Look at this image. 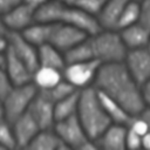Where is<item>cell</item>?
<instances>
[{"mask_svg":"<svg viewBox=\"0 0 150 150\" xmlns=\"http://www.w3.org/2000/svg\"><path fill=\"white\" fill-rule=\"evenodd\" d=\"M146 48L149 49V52H150V38H149V41H148V45H146Z\"/></svg>","mask_w":150,"mask_h":150,"instance_id":"41","label":"cell"},{"mask_svg":"<svg viewBox=\"0 0 150 150\" xmlns=\"http://www.w3.org/2000/svg\"><path fill=\"white\" fill-rule=\"evenodd\" d=\"M49 32H50V23L34 21L32 25H29L20 33L23 35L26 40H28L35 47H39L48 42Z\"/></svg>","mask_w":150,"mask_h":150,"instance_id":"22","label":"cell"},{"mask_svg":"<svg viewBox=\"0 0 150 150\" xmlns=\"http://www.w3.org/2000/svg\"><path fill=\"white\" fill-rule=\"evenodd\" d=\"M105 1L107 0H75L73 5L83 9L84 12L96 16L100 13V11L102 9Z\"/></svg>","mask_w":150,"mask_h":150,"instance_id":"27","label":"cell"},{"mask_svg":"<svg viewBox=\"0 0 150 150\" xmlns=\"http://www.w3.org/2000/svg\"><path fill=\"white\" fill-rule=\"evenodd\" d=\"M123 62L139 86L150 79V52L146 47L129 49Z\"/></svg>","mask_w":150,"mask_h":150,"instance_id":"9","label":"cell"},{"mask_svg":"<svg viewBox=\"0 0 150 150\" xmlns=\"http://www.w3.org/2000/svg\"><path fill=\"white\" fill-rule=\"evenodd\" d=\"M4 68L14 86L28 83L32 81L33 71L27 67V64L20 57H18L14 54V52L9 47L5 52Z\"/></svg>","mask_w":150,"mask_h":150,"instance_id":"14","label":"cell"},{"mask_svg":"<svg viewBox=\"0 0 150 150\" xmlns=\"http://www.w3.org/2000/svg\"><path fill=\"white\" fill-rule=\"evenodd\" d=\"M4 62H5V54L0 53V67H4Z\"/></svg>","mask_w":150,"mask_h":150,"instance_id":"40","label":"cell"},{"mask_svg":"<svg viewBox=\"0 0 150 150\" xmlns=\"http://www.w3.org/2000/svg\"><path fill=\"white\" fill-rule=\"evenodd\" d=\"M20 2L21 0H0V15H4Z\"/></svg>","mask_w":150,"mask_h":150,"instance_id":"31","label":"cell"},{"mask_svg":"<svg viewBox=\"0 0 150 150\" xmlns=\"http://www.w3.org/2000/svg\"><path fill=\"white\" fill-rule=\"evenodd\" d=\"M129 0H107L100 13L96 15L101 29H115L120 15Z\"/></svg>","mask_w":150,"mask_h":150,"instance_id":"17","label":"cell"},{"mask_svg":"<svg viewBox=\"0 0 150 150\" xmlns=\"http://www.w3.org/2000/svg\"><path fill=\"white\" fill-rule=\"evenodd\" d=\"M87 39L94 60H97L101 63L124 61L128 49L124 46L118 30L101 29L95 34L88 35Z\"/></svg>","mask_w":150,"mask_h":150,"instance_id":"4","label":"cell"},{"mask_svg":"<svg viewBox=\"0 0 150 150\" xmlns=\"http://www.w3.org/2000/svg\"><path fill=\"white\" fill-rule=\"evenodd\" d=\"M35 21L46 23H67L83 30L88 35L101 30L96 16L74 5H67L55 0H47L35 11Z\"/></svg>","mask_w":150,"mask_h":150,"instance_id":"2","label":"cell"},{"mask_svg":"<svg viewBox=\"0 0 150 150\" xmlns=\"http://www.w3.org/2000/svg\"><path fill=\"white\" fill-rule=\"evenodd\" d=\"M139 148H142V136L127 127L125 149H139Z\"/></svg>","mask_w":150,"mask_h":150,"instance_id":"29","label":"cell"},{"mask_svg":"<svg viewBox=\"0 0 150 150\" xmlns=\"http://www.w3.org/2000/svg\"><path fill=\"white\" fill-rule=\"evenodd\" d=\"M142 148L150 150V131H148L142 136Z\"/></svg>","mask_w":150,"mask_h":150,"instance_id":"36","label":"cell"},{"mask_svg":"<svg viewBox=\"0 0 150 150\" xmlns=\"http://www.w3.org/2000/svg\"><path fill=\"white\" fill-rule=\"evenodd\" d=\"M54 131L68 149H80L89 139L76 114L67 118L56 121L53 125ZM91 139V138H90Z\"/></svg>","mask_w":150,"mask_h":150,"instance_id":"7","label":"cell"},{"mask_svg":"<svg viewBox=\"0 0 150 150\" xmlns=\"http://www.w3.org/2000/svg\"><path fill=\"white\" fill-rule=\"evenodd\" d=\"M36 94L38 89L32 81L28 83L13 86L9 93L2 98L5 120L11 123L16 117L26 112Z\"/></svg>","mask_w":150,"mask_h":150,"instance_id":"5","label":"cell"},{"mask_svg":"<svg viewBox=\"0 0 150 150\" xmlns=\"http://www.w3.org/2000/svg\"><path fill=\"white\" fill-rule=\"evenodd\" d=\"M139 87H141V94H142L144 104L150 107V79L146 80L144 83H142Z\"/></svg>","mask_w":150,"mask_h":150,"instance_id":"32","label":"cell"},{"mask_svg":"<svg viewBox=\"0 0 150 150\" xmlns=\"http://www.w3.org/2000/svg\"><path fill=\"white\" fill-rule=\"evenodd\" d=\"M6 33H8V30H7V28H6V26L2 21V18L0 15V34H6Z\"/></svg>","mask_w":150,"mask_h":150,"instance_id":"37","label":"cell"},{"mask_svg":"<svg viewBox=\"0 0 150 150\" xmlns=\"http://www.w3.org/2000/svg\"><path fill=\"white\" fill-rule=\"evenodd\" d=\"M76 116L87 136L91 139H96L111 124V121L105 114L100 102L97 90L94 86L80 90Z\"/></svg>","mask_w":150,"mask_h":150,"instance_id":"3","label":"cell"},{"mask_svg":"<svg viewBox=\"0 0 150 150\" xmlns=\"http://www.w3.org/2000/svg\"><path fill=\"white\" fill-rule=\"evenodd\" d=\"M138 20H139V2L135 0H129L120 15L116 30H120L124 27L134 25L138 22Z\"/></svg>","mask_w":150,"mask_h":150,"instance_id":"24","label":"cell"},{"mask_svg":"<svg viewBox=\"0 0 150 150\" xmlns=\"http://www.w3.org/2000/svg\"><path fill=\"white\" fill-rule=\"evenodd\" d=\"M14 84L12 83L9 76L7 75L4 67H0V98L2 100L12 89Z\"/></svg>","mask_w":150,"mask_h":150,"instance_id":"30","label":"cell"},{"mask_svg":"<svg viewBox=\"0 0 150 150\" xmlns=\"http://www.w3.org/2000/svg\"><path fill=\"white\" fill-rule=\"evenodd\" d=\"M88 36L83 30L61 22L50 23V32L48 38V43L56 47L62 53H66Z\"/></svg>","mask_w":150,"mask_h":150,"instance_id":"8","label":"cell"},{"mask_svg":"<svg viewBox=\"0 0 150 150\" xmlns=\"http://www.w3.org/2000/svg\"><path fill=\"white\" fill-rule=\"evenodd\" d=\"M97 94H98L100 102H101L105 114L110 118L111 123H117V124L127 125L129 123L130 118H131V115L118 102H116L115 100H112L108 95H105V94H103V93H101L98 90H97Z\"/></svg>","mask_w":150,"mask_h":150,"instance_id":"20","label":"cell"},{"mask_svg":"<svg viewBox=\"0 0 150 150\" xmlns=\"http://www.w3.org/2000/svg\"><path fill=\"white\" fill-rule=\"evenodd\" d=\"M55 1H60V2H63V4H67V5H73L75 0H55Z\"/></svg>","mask_w":150,"mask_h":150,"instance_id":"39","label":"cell"},{"mask_svg":"<svg viewBox=\"0 0 150 150\" xmlns=\"http://www.w3.org/2000/svg\"><path fill=\"white\" fill-rule=\"evenodd\" d=\"M5 118V111H4V103H2V100L0 98V120Z\"/></svg>","mask_w":150,"mask_h":150,"instance_id":"38","label":"cell"},{"mask_svg":"<svg viewBox=\"0 0 150 150\" xmlns=\"http://www.w3.org/2000/svg\"><path fill=\"white\" fill-rule=\"evenodd\" d=\"M16 148L12 124L2 118L0 120V150H6V149H14Z\"/></svg>","mask_w":150,"mask_h":150,"instance_id":"26","label":"cell"},{"mask_svg":"<svg viewBox=\"0 0 150 150\" xmlns=\"http://www.w3.org/2000/svg\"><path fill=\"white\" fill-rule=\"evenodd\" d=\"M139 20L144 27L150 29V0H139Z\"/></svg>","mask_w":150,"mask_h":150,"instance_id":"28","label":"cell"},{"mask_svg":"<svg viewBox=\"0 0 150 150\" xmlns=\"http://www.w3.org/2000/svg\"><path fill=\"white\" fill-rule=\"evenodd\" d=\"M2 21L8 32H22L35 21V11L23 2L1 15Z\"/></svg>","mask_w":150,"mask_h":150,"instance_id":"13","label":"cell"},{"mask_svg":"<svg viewBox=\"0 0 150 150\" xmlns=\"http://www.w3.org/2000/svg\"><path fill=\"white\" fill-rule=\"evenodd\" d=\"M8 47L32 71L38 68V47L26 40L20 32H8Z\"/></svg>","mask_w":150,"mask_h":150,"instance_id":"10","label":"cell"},{"mask_svg":"<svg viewBox=\"0 0 150 150\" xmlns=\"http://www.w3.org/2000/svg\"><path fill=\"white\" fill-rule=\"evenodd\" d=\"M100 66L101 62L97 60L68 62L62 69V77L75 89L81 90L94 83Z\"/></svg>","mask_w":150,"mask_h":150,"instance_id":"6","label":"cell"},{"mask_svg":"<svg viewBox=\"0 0 150 150\" xmlns=\"http://www.w3.org/2000/svg\"><path fill=\"white\" fill-rule=\"evenodd\" d=\"M38 62L39 66L52 67L60 70H62L66 64L63 53L48 42L38 47Z\"/></svg>","mask_w":150,"mask_h":150,"instance_id":"21","label":"cell"},{"mask_svg":"<svg viewBox=\"0 0 150 150\" xmlns=\"http://www.w3.org/2000/svg\"><path fill=\"white\" fill-rule=\"evenodd\" d=\"M62 79V70L45 66H38V68L32 74V82L38 90L49 89Z\"/></svg>","mask_w":150,"mask_h":150,"instance_id":"19","label":"cell"},{"mask_svg":"<svg viewBox=\"0 0 150 150\" xmlns=\"http://www.w3.org/2000/svg\"><path fill=\"white\" fill-rule=\"evenodd\" d=\"M33 150H66L68 146L60 139L53 128L41 129L27 146Z\"/></svg>","mask_w":150,"mask_h":150,"instance_id":"18","label":"cell"},{"mask_svg":"<svg viewBox=\"0 0 150 150\" xmlns=\"http://www.w3.org/2000/svg\"><path fill=\"white\" fill-rule=\"evenodd\" d=\"M16 148H27L34 136L41 130L32 115L26 111L11 122Z\"/></svg>","mask_w":150,"mask_h":150,"instance_id":"12","label":"cell"},{"mask_svg":"<svg viewBox=\"0 0 150 150\" xmlns=\"http://www.w3.org/2000/svg\"><path fill=\"white\" fill-rule=\"evenodd\" d=\"M79 94H80V90H75L70 95H68L54 103L55 122L76 114L77 103H79Z\"/></svg>","mask_w":150,"mask_h":150,"instance_id":"23","label":"cell"},{"mask_svg":"<svg viewBox=\"0 0 150 150\" xmlns=\"http://www.w3.org/2000/svg\"><path fill=\"white\" fill-rule=\"evenodd\" d=\"M47 0H21V2H23L25 5H27L28 7L33 8L34 11H36L40 6H42Z\"/></svg>","mask_w":150,"mask_h":150,"instance_id":"34","label":"cell"},{"mask_svg":"<svg viewBox=\"0 0 150 150\" xmlns=\"http://www.w3.org/2000/svg\"><path fill=\"white\" fill-rule=\"evenodd\" d=\"M118 33L128 50L146 47L150 38V29H148L139 22L124 27L120 29Z\"/></svg>","mask_w":150,"mask_h":150,"instance_id":"16","label":"cell"},{"mask_svg":"<svg viewBox=\"0 0 150 150\" xmlns=\"http://www.w3.org/2000/svg\"><path fill=\"white\" fill-rule=\"evenodd\" d=\"M93 84L98 91L118 102L131 116L137 115L145 107L141 87L123 61L101 63Z\"/></svg>","mask_w":150,"mask_h":150,"instance_id":"1","label":"cell"},{"mask_svg":"<svg viewBox=\"0 0 150 150\" xmlns=\"http://www.w3.org/2000/svg\"><path fill=\"white\" fill-rule=\"evenodd\" d=\"M135 1H139V0H135Z\"/></svg>","mask_w":150,"mask_h":150,"instance_id":"42","label":"cell"},{"mask_svg":"<svg viewBox=\"0 0 150 150\" xmlns=\"http://www.w3.org/2000/svg\"><path fill=\"white\" fill-rule=\"evenodd\" d=\"M75 90H77V89H75L70 83H68L66 80L62 79L60 82H57L55 86L50 87L49 89H46V90H38V91H40V93L43 94L47 98H49L53 103H55V102H57L59 100H61V98H63V97L70 95V94L74 93Z\"/></svg>","mask_w":150,"mask_h":150,"instance_id":"25","label":"cell"},{"mask_svg":"<svg viewBox=\"0 0 150 150\" xmlns=\"http://www.w3.org/2000/svg\"><path fill=\"white\" fill-rule=\"evenodd\" d=\"M35 120L40 129H50L55 123L54 103L43 94L38 91L27 110Z\"/></svg>","mask_w":150,"mask_h":150,"instance_id":"11","label":"cell"},{"mask_svg":"<svg viewBox=\"0 0 150 150\" xmlns=\"http://www.w3.org/2000/svg\"><path fill=\"white\" fill-rule=\"evenodd\" d=\"M125 134L127 125L111 123L96 139L98 149L105 150H123L125 149Z\"/></svg>","mask_w":150,"mask_h":150,"instance_id":"15","label":"cell"},{"mask_svg":"<svg viewBox=\"0 0 150 150\" xmlns=\"http://www.w3.org/2000/svg\"><path fill=\"white\" fill-rule=\"evenodd\" d=\"M7 48H8V33L0 34V53L5 54Z\"/></svg>","mask_w":150,"mask_h":150,"instance_id":"35","label":"cell"},{"mask_svg":"<svg viewBox=\"0 0 150 150\" xmlns=\"http://www.w3.org/2000/svg\"><path fill=\"white\" fill-rule=\"evenodd\" d=\"M137 115L145 122V124L148 127V131H150V107L149 105H145Z\"/></svg>","mask_w":150,"mask_h":150,"instance_id":"33","label":"cell"}]
</instances>
